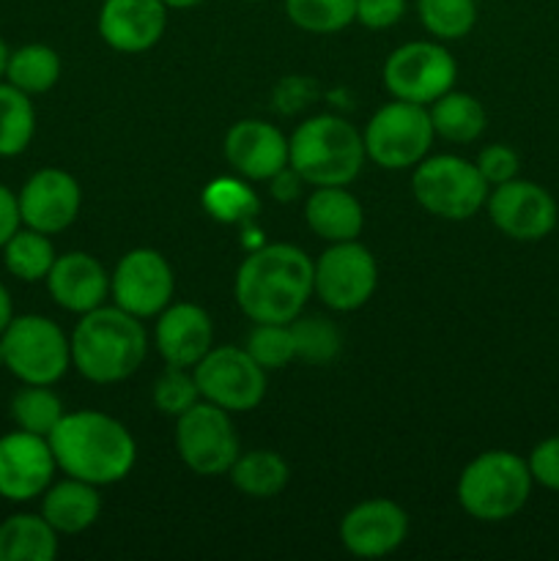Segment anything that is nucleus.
I'll return each instance as SVG.
<instances>
[{
  "label": "nucleus",
  "instance_id": "nucleus-1",
  "mask_svg": "<svg viewBox=\"0 0 559 561\" xmlns=\"http://www.w3.org/2000/svg\"><path fill=\"white\" fill-rule=\"evenodd\" d=\"M47 442L58 471L96 488L126 480L137 463L129 427L102 411H66Z\"/></svg>",
  "mask_w": 559,
  "mask_h": 561
},
{
  "label": "nucleus",
  "instance_id": "nucleus-2",
  "mask_svg": "<svg viewBox=\"0 0 559 561\" xmlns=\"http://www.w3.org/2000/svg\"><path fill=\"white\" fill-rule=\"evenodd\" d=\"M233 294L252 323H290L312 296L310 255L283 241L258 247L241 261Z\"/></svg>",
  "mask_w": 559,
  "mask_h": 561
},
{
  "label": "nucleus",
  "instance_id": "nucleus-3",
  "mask_svg": "<svg viewBox=\"0 0 559 561\" xmlns=\"http://www.w3.org/2000/svg\"><path fill=\"white\" fill-rule=\"evenodd\" d=\"M71 367L91 383H118L140 370L148 354V332L140 318L115 305H102L77 321Z\"/></svg>",
  "mask_w": 559,
  "mask_h": 561
},
{
  "label": "nucleus",
  "instance_id": "nucleus-4",
  "mask_svg": "<svg viewBox=\"0 0 559 561\" xmlns=\"http://www.w3.org/2000/svg\"><path fill=\"white\" fill-rule=\"evenodd\" d=\"M365 159L362 131L340 115H312L288 137V164L310 186H349Z\"/></svg>",
  "mask_w": 559,
  "mask_h": 561
},
{
  "label": "nucleus",
  "instance_id": "nucleus-5",
  "mask_svg": "<svg viewBox=\"0 0 559 561\" xmlns=\"http://www.w3.org/2000/svg\"><path fill=\"white\" fill-rule=\"evenodd\" d=\"M532 480L526 458L510 449H486L464 466L455 485L460 510L482 524H499L524 510L532 496Z\"/></svg>",
  "mask_w": 559,
  "mask_h": 561
},
{
  "label": "nucleus",
  "instance_id": "nucleus-6",
  "mask_svg": "<svg viewBox=\"0 0 559 561\" xmlns=\"http://www.w3.org/2000/svg\"><path fill=\"white\" fill-rule=\"evenodd\" d=\"M491 186L475 162L455 153H433L411 173V195L427 214L447 222L471 219L488 201Z\"/></svg>",
  "mask_w": 559,
  "mask_h": 561
},
{
  "label": "nucleus",
  "instance_id": "nucleus-7",
  "mask_svg": "<svg viewBox=\"0 0 559 561\" xmlns=\"http://www.w3.org/2000/svg\"><path fill=\"white\" fill-rule=\"evenodd\" d=\"M5 370L22 383L53 387L71 367V343L64 329L47 316H14L0 334Z\"/></svg>",
  "mask_w": 559,
  "mask_h": 561
},
{
  "label": "nucleus",
  "instance_id": "nucleus-8",
  "mask_svg": "<svg viewBox=\"0 0 559 561\" xmlns=\"http://www.w3.org/2000/svg\"><path fill=\"white\" fill-rule=\"evenodd\" d=\"M431 113L425 104L387 102L367 121L362 140L373 164L384 170H409L427 157L433 146Z\"/></svg>",
  "mask_w": 559,
  "mask_h": 561
},
{
  "label": "nucleus",
  "instance_id": "nucleus-9",
  "mask_svg": "<svg viewBox=\"0 0 559 561\" xmlns=\"http://www.w3.org/2000/svg\"><path fill=\"white\" fill-rule=\"evenodd\" d=\"M230 411L201 400L175 420V453L197 477H223L239 458V433Z\"/></svg>",
  "mask_w": 559,
  "mask_h": 561
},
{
  "label": "nucleus",
  "instance_id": "nucleus-10",
  "mask_svg": "<svg viewBox=\"0 0 559 561\" xmlns=\"http://www.w3.org/2000/svg\"><path fill=\"white\" fill-rule=\"evenodd\" d=\"M384 88L392 99L411 104H431L455 85L458 64L453 53L436 38L400 44L384 60Z\"/></svg>",
  "mask_w": 559,
  "mask_h": 561
},
{
  "label": "nucleus",
  "instance_id": "nucleus-11",
  "mask_svg": "<svg viewBox=\"0 0 559 561\" xmlns=\"http://www.w3.org/2000/svg\"><path fill=\"white\" fill-rule=\"evenodd\" d=\"M378 263L360 239L338 241L312 261V294L334 312H354L373 299Z\"/></svg>",
  "mask_w": 559,
  "mask_h": 561
},
{
  "label": "nucleus",
  "instance_id": "nucleus-12",
  "mask_svg": "<svg viewBox=\"0 0 559 561\" xmlns=\"http://www.w3.org/2000/svg\"><path fill=\"white\" fill-rule=\"evenodd\" d=\"M201 398L230 414H247L266 398V370L236 345H214L195 367Z\"/></svg>",
  "mask_w": 559,
  "mask_h": 561
},
{
  "label": "nucleus",
  "instance_id": "nucleus-13",
  "mask_svg": "<svg viewBox=\"0 0 559 561\" xmlns=\"http://www.w3.org/2000/svg\"><path fill=\"white\" fill-rule=\"evenodd\" d=\"M175 274L168 257L151 247H135L124 252L110 274L113 305L129 316L148 321L157 318L173 301Z\"/></svg>",
  "mask_w": 559,
  "mask_h": 561
},
{
  "label": "nucleus",
  "instance_id": "nucleus-14",
  "mask_svg": "<svg viewBox=\"0 0 559 561\" xmlns=\"http://www.w3.org/2000/svg\"><path fill=\"white\" fill-rule=\"evenodd\" d=\"M486 208L493 228L513 241L546 239L548 233H554L559 219V208L551 192L526 179L491 186Z\"/></svg>",
  "mask_w": 559,
  "mask_h": 561
},
{
  "label": "nucleus",
  "instance_id": "nucleus-15",
  "mask_svg": "<svg viewBox=\"0 0 559 561\" xmlns=\"http://www.w3.org/2000/svg\"><path fill=\"white\" fill-rule=\"evenodd\" d=\"M55 455L44 436L25 431H11L0 436V499L14 504L42 499V493L53 485Z\"/></svg>",
  "mask_w": 559,
  "mask_h": 561
},
{
  "label": "nucleus",
  "instance_id": "nucleus-16",
  "mask_svg": "<svg viewBox=\"0 0 559 561\" xmlns=\"http://www.w3.org/2000/svg\"><path fill=\"white\" fill-rule=\"evenodd\" d=\"M16 203L25 228L55 236L71 228L80 217L82 190L69 170L42 168L22 184Z\"/></svg>",
  "mask_w": 559,
  "mask_h": 561
},
{
  "label": "nucleus",
  "instance_id": "nucleus-17",
  "mask_svg": "<svg viewBox=\"0 0 559 561\" xmlns=\"http://www.w3.org/2000/svg\"><path fill=\"white\" fill-rule=\"evenodd\" d=\"M340 542L356 559H381L409 537V515L392 499H365L340 520Z\"/></svg>",
  "mask_w": 559,
  "mask_h": 561
},
{
  "label": "nucleus",
  "instance_id": "nucleus-18",
  "mask_svg": "<svg viewBox=\"0 0 559 561\" xmlns=\"http://www.w3.org/2000/svg\"><path fill=\"white\" fill-rule=\"evenodd\" d=\"M225 159L247 181H272L288 168V137L261 118L236 121L223 142Z\"/></svg>",
  "mask_w": 559,
  "mask_h": 561
},
{
  "label": "nucleus",
  "instance_id": "nucleus-19",
  "mask_svg": "<svg viewBox=\"0 0 559 561\" xmlns=\"http://www.w3.org/2000/svg\"><path fill=\"white\" fill-rule=\"evenodd\" d=\"M168 11L162 0H104L96 20L99 36L115 53H146L168 31Z\"/></svg>",
  "mask_w": 559,
  "mask_h": 561
},
{
  "label": "nucleus",
  "instance_id": "nucleus-20",
  "mask_svg": "<svg viewBox=\"0 0 559 561\" xmlns=\"http://www.w3.org/2000/svg\"><path fill=\"white\" fill-rule=\"evenodd\" d=\"M153 345L164 365L192 370L214 348L212 316L192 301H170L157 316Z\"/></svg>",
  "mask_w": 559,
  "mask_h": 561
},
{
  "label": "nucleus",
  "instance_id": "nucleus-21",
  "mask_svg": "<svg viewBox=\"0 0 559 561\" xmlns=\"http://www.w3.org/2000/svg\"><path fill=\"white\" fill-rule=\"evenodd\" d=\"M44 283H47L49 299L60 310L75 312V316L96 310L110 296V272L91 252L75 250L58 255Z\"/></svg>",
  "mask_w": 559,
  "mask_h": 561
},
{
  "label": "nucleus",
  "instance_id": "nucleus-22",
  "mask_svg": "<svg viewBox=\"0 0 559 561\" xmlns=\"http://www.w3.org/2000/svg\"><path fill=\"white\" fill-rule=\"evenodd\" d=\"M305 222L329 244L354 241L365 228V208L349 186H316L305 201Z\"/></svg>",
  "mask_w": 559,
  "mask_h": 561
},
{
  "label": "nucleus",
  "instance_id": "nucleus-23",
  "mask_svg": "<svg viewBox=\"0 0 559 561\" xmlns=\"http://www.w3.org/2000/svg\"><path fill=\"white\" fill-rule=\"evenodd\" d=\"M42 515L58 535H82L102 515L99 488L75 477H64L42 493Z\"/></svg>",
  "mask_w": 559,
  "mask_h": 561
},
{
  "label": "nucleus",
  "instance_id": "nucleus-24",
  "mask_svg": "<svg viewBox=\"0 0 559 561\" xmlns=\"http://www.w3.org/2000/svg\"><path fill=\"white\" fill-rule=\"evenodd\" d=\"M58 537L42 513L9 515L0 524V561H53Z\"/></svg>",
  "mask_w": 559,
  "mask_h": 561
},
{
  "label": "nucleus",
  "instance_id": "nucleus-25",
  "mask_svg": "<svg viewBox=\"0 0 559 561\" xmlns=\"http://www.w3.org/2000/svg\"><path fill=\"white\" fill-rule=\"evenodd\" d=\"M427 113H431L436 137L447 142H458V146L475 142L486 131L488 124L486 107L480 104V99L466 91H455V88H449L444 96L427 104Z\"/></svg>",
  "mask_w": 559,
  "mask_h": 561
},
{
  "label": "nucleus",
  "instance_id": "nucleus-26",
  "mask_svg": "<svg viewBox=\"0 0 559 561\" xmlns=\"http://www.w3.org/2000/svg\"><path fill=\"white\" fill-rule=\"evenodd\" d=\"M228 477L236 491L244 496L274 499L288 485L290 469L272 449H250V453H239Z\"/></svg>",
  "mask_w": 559,
  "mask_h": 561
},
{
  "label": "nucleus",
  "instance_id": "nucleus-27",
  "mask_svg": "<svg viewBox=\"0 0 559 561\" xmlns=\"http://www.w3.org/2000/svg\"><path fill=\"white\" fill-rule=\"evenodd\" d=\"M60 71H64L60 55L49 44L36 42L11 49L3 80L25 91L27 96H38V93H47L58 85Z\"/></svg>",
  "mask_w": 559,
  "mask_h": 561
},
{
  "label": "nucleus",
  "instance_id": "nucleus-28",
  "mask_svg": "<svg viewBox=\"0 0 559 561\" xmlns=\"http://www.w3.org/2000/svg\"><path fill=\"white\" fill-rule=\"evenodd\" d=\"M0 252H3L5 272L20 279V283H44L55 257H58L53 247V236L38 233V230L25 228V225L5 241Z\"/></svg>",
  "mask_w": 559,
  "mask_h": 561
},
{
  "label": "nucleus",
  "instance_id": "nucleus-29",
  "mask_svg": "<svg viewBox=\"0 0 559 561\" xmlns=\"http://www.w3.org/2000/svg\"><path fill=\"white\" fill-rule=\"evenodd\" d=\"M36 135V107L31 96L0 80V159L20 157Z\"/></svg>",
  "mask_w": 559,
  "mask_h": 561
},
{
  "label": "nucleus",
  "instance_id": "nucleus-30",
  "mask_svg": "<svg viewBox=\"0 0 559 561\" xmlns=\"http://www.w3.org/2000/svg\"><path fill=\"white\" fill-rule=\"evenodd\" d=\"M201 203L208 217L223 225H247L261 211V197L247 184V179H230V175L206 184Z\"/></svg>",
  "mask_w": 559,
  "mask_h": 561
},
{
  "label": "nucleus",
  "instance_id": "nucleus-31",
  "mask_svg": "<svg viewBox=\"0 0 559 561\" xmlns=\"http://www.w3.org/2000/svg\"><path fill=\"white\" fill-rule=\"evenodd\" d=\"M11 422L20 431L36 433V436L47 438L55 431L60 420H64L66 409L64 400L53 392V387H42V383H22L20 392L11 398L9 405Z\"/></svg>",
  "mask_w": 559,
  "mask_h": 561
},
{
  "label": "nucleus",
  "instance_id": "nucleus-32",
  "mask_svg": "<svg viewBox=\"0 0 559 561\" xmlns=\"http://www.w3.org/2000/svg\"><path fill=\"white\" fill-rule=\"evenodd\" d=\"M417 14L436 42H458L477 25V0H417Z\"/></svg>",
  "mask_w": 559,
  "mask_h": 561
},
{
  "label": "nucleus",
  "instance_id": "nucleus-33",
  "mask_svg": "<svg viewBox=\"0 0 559 561\" xmlns=\"http://www.w3.org/2000/svg\"><path fill=\"white\" fill-rule=\"evenodd\" d=\"M285 14L299 31L329 36L354 22L356 0H283Z\"/></svg>",
  "mask_w": 559,
  "mask_h": 561
},
{
  "label": "nucleus",
  "instance_id": "nucleus-34",
  "mask_svg": "<svg viewBox=\"0 0 559 561\" xmlns=\"http://www.w3.org/2000/svg\"><path fill=\"white\" fill-rule=\"evenodd\" d=\"M290 332L296 340V359L307 365H329L340 356L343 337L340 329L329 318L321 316H296L290 321Z\"/></svg>",
  "mask_w": 559,
  "mask_h": 561
},
{
  "label": "nucleus",
  "instance_id": "nucleus-35",
  "mask_svg": "<svg viewBox=\"0 0 559 561\" xmlns=\"http://www.w3.org/2000/svg\"><path fill=\"white\" fill-rule=\"evenodd\" d=\"M247 354L263 367V370H283L296 359V340L290 323H255L247 334Z\"/></svg>",
  "mask_w": 559,
  "mask_h": 561
},
{
  "label": "nucleus",
  "instance_id": "nucleus-36",
  "mask_svg": "<svg viewBox=\"0 0 559 561\" xmlns=\"http://www.w3.org/2000/svg\"><path fill=\"white\" fill-rule=\"evenodd\" d=\"M153 405H157L159 414L173 416L179 420L184 411H190L192 405L201 403V389H197L195 373L190 367H164L162 376L153 381Z\"/></svg>",
  "mask_w": 559,
  "mask_h": 561
},
{
  "label": "nucleus",
  "instance_id": "nucleus-37",
  "mask_svg": "<svg viewBox=\"0 0 559 561\" xmlns=\"http://www.w3.org/2000/svg\"><path fill=\"white\" fill-rule=\"evenodd\" d=\"M475 164L488 186H499L504 184V181L518 179L521 157L515 153V148L504 146V142H493V146L482 148Z\"/></svg>",
  "mask_w": 559,
  "mask_h": 561
},
{
  "label": "nucleus",
  "instance_id": "nucleus-38",
  "mask_svg": "<svg viewBox=\"0 0 559 561\" xmlns=\"http://www.w3.org/2000/svg\"><path fill=\"white\" fill-rule=\"evenodd\" d=\"M526 466H529V474L537 485L559 493V436L543 438L540 444H535V449L526 458Z\"/></svg>",
  "mask_w": 559,
  "mask_h": 561
},
{
  "label": "nucleus",
  "instance_id": "nucleus-39",
  "mask_svg": "<svg viewBox=\"0 0 559 561\" xmlns=\"http://www.w3.org/2000/svg\"><path fill=\"white\" fill-rule=\"evenodd\" d=\"M406 5L409 0H356L354 22L367 31H387L403 20Z\"/></svg>",
  "mask_w": 559,
  "mask_h": 561
},
{
  "label": "nucleus",
  "instance_id": "nucleus-40",
  "mask_svg": "<svg viewBox=\"0 0 559 561\" xmlns=\"http://www.w3.org/2000/svg\"><path fill=\"white\" fill-rule=\"evenodd\" d=\"M22 228L20 217V203H16V195L5 184H0V250H3L5 241Z\"/></svg>",
  "mask_w": 559,
  "mask_h": 561
},
{
  "label": "nucleus",
  "instance_id": "nucleus-41",
  "mask_svg": "<svg viewBox=\"0 0 559 561\" xmlns=\"http://www.w3.org/2000/svg\"><path fill=\"white\" fill-rule=\"evenodd\" d=\"M269 184H272V195L277 197V201H294V197L299 195V186L305 184V181H301L299 173L288 164V168L280 170Z\"/></svg>",
  "mask_w": 559,
  "mask_h": 561
},
{
  "label": "nucleus",
  "instance_id": "nucleus-42",
  "mask_svg": "<svg viewBox=\"0 0 559 561\" xmlns=\"http://www.w3.org/2000/svg\"><path fill=\"white\" fill-rule=\"evenodd\" d=\"M11 318H14V301H11L9 288L0 283V334L5 332V327L11 323Z\"/></svg>",
  "mask_w": 559,
  "mask_h": 561
},
{
  "label": "nucleus",
  "instance_id": "nucleus-43",
  "mask_svg": "<svg viewBox=\"0 0 559 561\" xmlns=\"http://www.w3.org/2000/svg\"><path fill=\"white\" fill-rule=\"evenodd\" d=\"M164 5H168L170 11H181V9H195V5H201L203 0H162Z\"/></svg>",
  "mask_w": 559,
  "mask_h": 561
},
{
  "label": "nucleus",
  "instance_id": "nucleus-44",
  "mask_svg": "<svg viewBox=\"0 0 559 561\" xmlns=\"http://www.w3.org/2000/svg\"><path fill=\"white\" fill-rule=\"evenodd\" d=\"M9 53H11V49L5 47L3 36H0V80H3V77H5V60H9Z\"/></svg>",
  "mask_w": 559,
  "mask_h": 561
},
{
  "label": "nucleus",
  "instance_id": "nucleus-45",
  "mask_svg": "<svg viewBox=\"0 0 559 561\" xmlns=\"http://www.w3.org/2000/svg\"><path fill=\"white\" fill-rule=\"evenodd\" d=\"M5 367V354H3V340H0V370Z\"/></svg>",
  "mask_w": 559,
  "mask_h": 561
},
{
  "label": "nucleus",
  "instance_id": "nucleus-46",
  "mask_svg": "<svg viewBox=\"0 0 559 561\" xmlns=\"http://www.w3.org/2000/svg\"><path fill=\"white\" fill-rule=\"evenodd\" d=\"M247 3H266V0H247Z\"/></svg>",
  "mask_w": 559,
  "mask_h": 561
}]
</instances>
